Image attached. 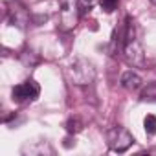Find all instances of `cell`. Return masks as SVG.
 <instances>
[{
	"label": "cell",
	"mask_w": 156,
	"mask_h": 156,
	"mask_svg": "<svg viewBox=\"0 0 156 156\" xmlns=\"http://www.w3.org/2000/svg\"><path fill=\"white\" fill-rule=\"evenodd\" d=\"M143 127H145V132H147L149 136H154V134H156V116H152V114L145 116Z\"/></svg>",
	"instance_id": "cell-8"
},
{
	"label": "cell",
	"mask_w": 156,
	"mask_h": 156,
	"mask_svg": "<svg viewBox=\"0 0 156 156\" xmlns=\"http://www.w3.org/2000/svg\"><path fill=\"white\" fill-rule=\"evenodd\" d=\"M151 2H152V4H156V0H151Z\"/></svg>",
	"instance_id": "cell-12"
},
{
	"label": "cell",
	"mask_w": 156,
	"mask_h": 156,
	"mask_svg": "<svg viewBox=\"0 0 156 156\" xmlns=\"http://www.w3.org/2000/svg\"><path fill=\"white\" fill-rule=\"evenodd\" d=\"M79 2L77 0H59V28L70 31L79 22Z\"/></svg>",
	"instance_id": "cell-2"
},
{
	"label": "cell",
	"mask_w": 156,
	"mask_h": 156,
	"mask_svg": "<svg viewBox=\"0 0 156 156\" xmlns=\"http://www.w3.org/2000/svg\"><path fill=\"white\" fill-rule=\"evenodd\" d=\"M94 77H96V70L94 66L85 61V59H79V61H75L73 66H72V79L75 85H88L94 81Z\"/></svg>",
	"instance_id": "cell-5"
},
{
	"label": "cell",
	"mask_w": 156,
	"mask_h": 156,
	"mask_svg": "<svg viewBox=\"0 0 156 156\" xmlns=\"http://www.w3.org/2000/svg\"><path fill=\"white\" fill-rule=\"evenodd\" d=\"M123 53L129 64L132 66H143L145 57H143V48L138 39V28L136 22L129 17L125 24V35H123Z\"/></svg>",
	"instance_id": "cell-1"
},
{
	"label": "cell",
	"mask_w": 156,
	"mask_h": 156,
	"mask_svg": "<svg viewBox=\"0 0 156 156\" xmlns=\"http://www.w3.org/2000/svg\"><path fill=\"white\" fill-rule=\"evenodd\" d=\"M41 94V87L39 83H35L33 79H28L20 85H17L13 90H11V98L13 101H19V103H24V101H35Z\"/></svg>",
	"instance_id": "cell-4"
},
{
	"label": "cell",
	"mask_w": 156,
	"mask_h": 156,
	"mask_svg": "<svg viewBox=\"0 0 156 156\" xmlns=\"http://www.w3.org/2000/svg\"><path fill=\"white\" fill-rule=\"evenodd\" d=\"M121 87L127 88V90H138L141 87V77L136 72L129 70V72H125L121 75Z\"/></svg>",
	"instance_id": "cell-6"
},
{
	"label": "cell",
	"mask_w": 156,
	"mask_h": 156,
	"mask_svg": "<svg viewBox=\"0 0 156 156\" xmlns=\"http://www.w3.org/2000/svg\"><path fill=\"white\" fill-rule=\"evenodd\" d=\"M77 2H79V8H81L83 11H87V9L90 11V9H92V6L96 4V0H77Z\"/></svg>",
	"instance_id": "cell-11"
},
{
	"label": "cell",
	"mask_w": 156,
	"mask_h": 156,
	"mask_svg": "<svg viewBox=\"0 0 156 156\" xmlns=\"http://www.w3.org/2000/svg\"><path fill=\"white\" fill-rule=\"evenodd\" d=\"M99 6H101V9H103L105 13H112V11L118 9L119 0H99Z\"/></svg>",
	"instance_id": "cell-9"
},
{
	"label": "cell",
	"mask_w": 156,
	"mask_h": 156,
	"mask_svg": "<svg viewBox=\"0 0 156 156\" xmlns=\"http://www.w3.org/2000/svg\"><path fill=\"white\" fill-rule=\"evenodd\" d=\"M83 127H81V121L77 119V118H70L68 119V123H66V130L70 132V134H75V132H79Z\"/></svg>",
	"instance_id": "cell-10"
},
{
	"label": "cell",
	"mask_w": 156,
	"mask_h": 156,
	"mask_svg": "<svg viewBox=\"0 0 156 156\" xmlns=\"http://www.w3.org/2000/svg\"><path fill=\"white\" fill-rule=\"evenodd\" d=\"M107 141H108V147L112 149V151H116V152H125L130 145H132V141H134V138H132V134L125 129V127H114V129H110L108 132H107Z\"/></svg>",
	"instance_id": "cell-3"
},
{
	"label": "cell",
	"mask_w": 156,
	"mask_h": 156,
	"mask_svg": "<svg viewBox=\"0 0 156 156\" xmlns=\"http://www.w3.org/2000/svg\"><path fill=\"white\" fill-rule=\"evenodd\" d=\"M141 101H149V103H156V83H149L143 92H141Z\"/></svg>",
	"instance_id": "cell-7"
}]
</instances>
